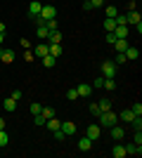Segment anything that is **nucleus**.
I'll return each mask as SVG.
<instances>
[{
    "mask_svg": "<svg viewBox=\"0 0 142 158\" xmlns=\"http://www.w3.org/2000/svg\"><path fill=\"white\" fill-rule=\"evenodd\" d=\"M97 118H100V125L111 127V125H116V123H118V113H111V109H109V111H102Z\"/></svg>",
    "mask_w": 142,
    "mask_h": 158,
    "instance_id": "obj_1",
    "label": "nucleus"
},
{
    "mask_svg": "<svg viewBox=\"0 0 142 158\" xmlns=\"http://www.w3.org/2000/svg\"><path fill=\"white\" fill-rule=\"evenodd\" d=\"M116 73H118V69H116V64L111 59L102 61V76L104 78H116Z\"/></svg>",
    "mask_w": 142,
    "mask_h": 158,
    "instance_id": "obj_2",
    "label": "nucleus"
},
{
    "mask_svg": "<svg viewBox=\"0 0 142 158\" xmlns=\"http://www.w3.org/2000/svg\"><path fill=\"white\" fill-rule=\"evenodd\" d=\"M54 17H57V7H54V5H43V7H41V14H38V19L47 21V19H54Z\"/></svg>",
    "mask_w": 142,
    "mask_h": 158,
    "instance_id": "obj_3",
    "label": "nucleus"
},
{
    "mask_svg": "<svg viewBox=\"0 0 142 158\" xmlns=\"http://www.w3.org/2000/svg\"><path fill=\"white\" fill-rule=\"evenodd\" d=\"M76 92H78V97H90V94H93V85H88V83H81V85L76 87Z\"/></svg>",
    "mask_w": 142,
    "mask_h": 158,
    "instance_id": "obj_4",
    "label": "nucleus"
},
{
    "mask_svg": "<svg viewBox=\"0 0 142 158\" xmlns=\"http://www.w3.org/2000/svg\"><path fill=\"white\" fill-rule=\"evenodd\" d=\"M109 130H111V137H114L116 142H121V139L126 137V130H123V127H118V123H116V125H111Z\"/></svg>",
    "mask_w": 142,
    "mask_h": 158,
    "instance_id": "obj_5",
    "label": "nucleus"
},
{
    "mask_svg": "<svg viewBox=\"0 0 142 158\" xmlns=\"http://www.w3.org/2000/svg\"><path fill=\"white\" fill-rule=\"evenodd\" d=\"M33 54H36V57H45V54H50V45L43 40L38 47H33Z\"/></svg>",
    "mask_w": 142,
    "mask_h": 158,
    "instance_id": "obj_6",
    "label": "nucleus"
},
{
    "mask_svg": "<svg viewBox=\"0 0 142 158\" xmlns=\"http://www.w3.org/2000/svg\"><path fill=\"white\" fill-rule=\"evenodd\" d=\"M59 130L69 137V135H74V132H76V123H71V120H64V123L59 125Z\"/></svg>",
    "mask_w": 142,
    "mask_h": 158,
    "instance_id": "obj_7",
    "label": "nucleus"
},
{
    "mask_svg": "<svg viewBox=\"0 0 142 158\" xmlns=\"http://www.w3.org/2000/svg\"><path fill=\"white\" fill-rule=\"evenodd\" d=\"M140 153H142V144H135V142H133V144L126 146V156H140Z\"/></svg>",
    "mask_w": 142,
    "mask_h": 158,
    "instance_id": "obj_8",
    "label": "nucleus"
},
{
    "mask_svg": "<svg viewBox=\"0 0 142 158\" xmlns=\"http://www.w3.org/2000/svg\"><path fill=\"white\" fill-rule=\"evenodd\" d=\"M85 137L93 139V142H97V139H100V125H90L88 130H85Z\"/></svg>",
    "mask_w": 142,
    "mask_h": 158,
    "instance_id": "obj_9",
    "label": "nucleus"
},
{
    "mask_svg": "<svg viewBox=\"0 0 142 158\" xmlns=\"http://www.w3.org/2000/svg\"><path fill=\"white\" fill-rule=\"evenodd\" d=\"M126 19H128V26H130V24L137 26V24H140V12H137V10H130V12L126 14Z\"/></svg>",
    "mask_w": 142,
    "mask_h": 158,
    "instance_id": "obj_10",
    "label": "nucleus"
},
{
    "mask_svg": "<svg viewBox=\"0 0 142 158\" xmlns=\"http://www.w3.org/2000/svg\"><path fill=\"white\" fill-rule=\"evenodd\" d=\"M0 61L12 64V61H14V52H12V50H0Z\"/></svg>",
    "mask_w": 142,
    "mask_h": 158,
    "instance_id": "obj_11",
    "label": "nucleus"
},
{
    "mask_svg": "<svg viewBox=\"0 0 142 158\" xmlns=\"http://www.w3.org/2000/svg\"><path fill=\"white\" fill-rule=\"evenodd\" d=\"M111 33H114V38H128L130 28H128V26H116V28H114Z\"/></svg>",
    "mask_w": 142,
    "mask_h": 158,
    "instance_id": "obj_12",
    "label": "nucleus"
},
{
    "mask_svg": "<svg viewBox=\"0 0 142 158\" xmlns=\"http://www.w3.org/2000/svg\"><path fill=\"white\" fill-rule=\"evenodd\" d=\"M114 47H116V52H126V50H128V40H126V38H116Z\"/></svg>",
    "mask_w": 142,
    "mask_h": 158,
    "instance_id": "obj_13",
    "label": "nucleus"
},
{
    "mask_svg": "<svg viewBox=\"0 0 142 158\" xmlns=\"http://www.w3.org/2000/svg\"><path fill=\"white\" fill-rule=\"evenodd\" d=\"M41 2H38V0H33V2H31V5H28V14H31V17H33V19H36V17H38V14H41Z\"/></svg>",
    "mask_w": 142,
    "mask_h": 158,
    "instance_id": "obj_14",
    "label": "nucleus"
},
{
    "mask_svg": "<svg viewBox=\"0 0 142 158\" xmlns=\"http://www.w3.org/2000/svg\"><path fill=\"white\" fill-rule=\"evenodd\" d=\"M57 43H62V33L59 31H50V35H47V45H57Z\"/></svg>",
    "mask_w": 142,
    "mask_h": 158,
    "instance_id": "obj_15",
    "label": "nucleus"
},
{
    "mask_svg": "<svg viewBox=\"0 0 142 158\" xmlns=\"http://www.w3.org/2000/svg\"><path fill=\"white\" fill-rule=\"evenodd\" d=\"M111 156H114V158H126V146L116 144L114 149H111Z\"/></svg>",
    "mask_w": 142,
    "mask_h": 158,
    "instance_id": "obj_16",
    "label": "nucleus"
},
{
    "mask_svg": "<svg viewBox=\"0 0 142 158\" xmlns=\"http://www.w3.org/2000/svg\"><path fill=\"white\" fill-rule=\"evenodd\" d=\"M126 59H137V57H140V50H137V47H130L128 45V50H126Z\"/></svg>",
    "mask_w": 142,
    "mask_h": 158,
    "instance_id": "obj_17",
    "label": "nucleus"
},
{
    "mask_svg": "<svg viewBox=\"0 0 142 158\" xmlns=\"http://www.w3.org/2000/svg\"><path fill=\"white\" fill-rule=\"evenodd\" d=\"M97 106H100V111H109V109H111V99H109V97H102L100 102H97Z\"/></svg>",
    "mask_w": 142,
    "mask_h": 158,
    "instance_id": "obj_18",
    "label": "nucleus"
},
{
    "mask_svg": "<svg viewBox=\"0 0 142 158\" xmlns=\"http://www.w3.org/2000/svg\"><path fill=\"white\" fill-rule=\"evenodd\" d=\"M45 125H47V130H59V125H62V123H59V120H57V118H54V116H52V118H47L45 120Z\"/></svg>",
    "mask_w": 142,
    "mask_h": 158,
    "instance_id": "obj_19",
    "label": "nucleus"
},
{
    "mask_svg": "<svg viewBox=\"0 0 142 158\" xmlns=\"http://www.w3.org/2000/svg\"><path fill=\"white\" fill-rule=\"evenodd\" d=\"M90 146H93V139L81 137V142H78V149H81V151H90Z\"/></svg>",
    "mask_w": 142,
    "mask_h": 158,
    "instance_id": "obj_20",
    "label": "nucleus"
},
{
    "mask_svg": "<svg viewBox=\"0 0 142 158\" xmlns=\"http://www.w3.org/2000/svg\"><path fill=\"white\" fill-rule=\"evenodd\" d=\"M118 118H121V120H126V123H130V120L135 118V113L130 111V109H126V111H121V113H118Z\"/></svg>",
    "mask_w": 142,
    "mask_h": 158,
    "instance_id": "obj_21",
    "label": "nucleus"
},
{
    "mask_svg": "<svg viewBox=\"0 0 142 158\" xmlns=\"http://www.w3.org/2000/svg\"><path fill=\"white\" fill-rule=\"evenodd\" d=\"M54 61H57V57H52V54H45V57H43V66H45V69H52Z\"/></svg>",
    "mask_w": 142,
    "mask_h": 158,
    "instance_id": "obj_22",
    "label": "nucleus"
},
{
    "mask_svg": "<svg viewBox=\"0 0 142 158\" xmlns=\"http://www.w3.org/2000/svg\"><path fill=\"white\" fill-rule=\"evenodd\" d=\"M104 12H107L109 19H114L116 14H118V7H116V5H107V7H104Z\"/></svg>",
    "mask_w": 142,
    "mask_h": 158,
    "instance_id": "obj_23",
    "label": "nucleus"
},
{
    "mask_svg": "<svg viewBox=\"0 0 142 158\" xmlns=\"http://www.w3.org/2000/svg\"><path fill=\"white\" fill-rule=\"evenodd\" d=\"M102 87L109 90V92H114V90H116V80L114 78H104V85H102Z\"/></svg>",
    "mask_w": 142,
    "mask_h": 158,
    "instance_id": "obj_24",
    "label": "nucleus"
},
{
    "mask_svg": "<svg viewBox=\"0 0 142 158\" xmlns=\"http://www.w3.org/2000/svg\"><path fill=\"white\" fill-rule=\"evenodd\" d=\"M102 26H104V31H107V33H111V31H114V28H116V21H114V19H109V17H107Z\"/></svg>",
    "mask_w": 142,
    "mask_h": 158,
    "instance_id": "obj_25",
    "label": "nucleus"
},
{
    "mask_svg": "<svg viewBox=\"0 0 142 158\" xmlns=\"http://www.w3.org/2000/svg\"><path fill=\"white\" fill-rule=\"evenodd\" d=\"M36 35H38V38H41V40H47V35H50V31H47L45 26H38V28H36Z\"/></svg>",
    "mask_w": 142,
    "mask_h": 158,
    "instance_id": "obj_26",
    "label": "nucleus"
},
{
    "mask_svg": "<svg viewBox=\"0 0 142 158\" xmlns=\"http://www.w3.org/2000/svg\"><path fill=\"white\" fill-rule=\"evenodd\" d=\"M111 61H114L116 66H121V64H126V61H128V59H126V54H123V52H116V57H114V59H111Z\"/></svg>",
    "mask_w": 142,
    "mask_h": 158,
    "instance_id": "obj_27",
    "label": "nucleus"
},
{
    "mask_svg": "<svg viewBox=\"0 0 142 158\" xmlns=\"http://www.w3.org/2000/svg\"><path fill=\"white\" fill-rule=\"evenodd\" d=\"M114 21H116V26H128V19H126V14H116Z\"/></svg>",
    "mask_w": 142,
    "mask_h": 158,
    "instance_id": "obj_28",
    "label": "nucleus"
},
{
    "mask_svg": "<svg viewBox=\"0 0 142 158\" xmlns=\"http://www.w3.org/2000/svg\"><path fill=\"white\" fill-rule=\"evenodd\" d=\"M7 144H10V137H7L5 130H0V149H5Z\"/></svg>",
    "mask_w": 142,
    "mask_h": 158,
    "instance_id": "obj_29",
    "label": "nucleus"
},
{
    "mask_svg": "<svg viewBox=\"0 0 142 158\" xmlns=\"http://www.w3.org/2000/svg\"><path fill=\"white\" fill-rule=\"evenodd\" d=\"M14 109H17V102L12 97H7L5 99V111H14Z\"/></svg>",
    "mask_w": 142,
    "mask_h": 158,
    "instance_id": "obj_30",
    "label": "nucleus"
},
{
    "mask_svg": "<svg viewBox=\"0 0 142 158\" xmlns=\"http://www.w3.org/2000/svg\"><path fill=\"white\" fill-rule=\"evenodd\" d=\"M50 54H52V57H59V54H62V43H57V45H50Z\"/></svg>",
    "mask_w": 142,
    "mask_h": 158,
    "instance_id": "obj_31",
    "label": "nucleus"
},
{
    "mask_svg": "<svg viewBox=\"0 0 142 158\" xmlns=\"http://www.w3.org/2000/svg\"><path fill=\"white\" fill-rule=\"evenodd\" d=\"M45 28H47V31H57V19H47L45 21Z\"/></svg>",
    "mask_w": 142,
    "mask_h": 158,
    "instance_id": "obj_32",
    "label": "nucleus"
},
{
    "mask_svg": "<svg viewBox=\"0 0 142 158\" xmlns=\"http://www.w3.org/2000/svg\"><path fill=\"white\" fill-rule=\"evenodd\" d=\"M130 123H133V130H142V120H140V116H135Z\"/></svg>",
    "mask_w": 142,
    "mask_h": 158,
    "instance_id": "obj_33",
    "label": "nucleus"
},
{
    "mask_svg": "<svg viewBox=\"0 0 142 158\" xmlns=\"http://www.w3.org/2000/svg\"><path fill=\"white\" fill-rule=\"evenodd\" d=\"M130 111L135 113V116H142V104H140V102H135V104H133V109H130Z\"/></svg>",
    "mask_w": 142,
    "mask_h": 158,
    "instance_id": "obj_34",
    "label": "nucleus"
},
{
    "mask_svg": "<svg viewBox=\"0 0 142 158\" xmlns=\"http://www.w3.org/2000/svg\"><path fill=\"white\" fill-rule=\"evenodd\" d=\"M28 109H31V113H33V116H36V113H41V109H43V106L38 104V102H33V104L28 106Z\"/></svg>",
    "mask_w": 142,
    "mask_h": 158,
    "instance_id": "obj_35",
    "label": "nucleus"
},
{
    "mask_svg": "<svg viewBox=\"0 0 142 158\" xmlns=\"http://www.w3.org/2000/svg\"><path fill=\"white\" fill-rule=\"evenodd\" d=\"M67 99H78V92H76V87L67 90Z\"/></svg>",
    "mask_w": 142,
    "mask_h": 158,
    "instance_id": "obj_36",
    "label": "nucleus"
},
{
    "mask_svg": "<svg viewBox=\"0 0 142 158\" xmlns=\"http://www.w3.org/2000/svg\"><path fill=\"white\" fill-rule=\"evenodd\" d=\"M33 123H36V125H38V127H41V125H45V118H43L41 113H36V118H33Z\"/></svg>",
    "mask_w": 142,
    "mask_h": 158,
    "instance_id": "obj_37",
    "label": "nucleus"
},
{
    "mask_svg": "<svg viewBox=\"0 0 142 158\" xmlns=\"http://www.w3.org/2000/svg\"><path fill=\"white\" fill-rule=\"evenodd\" d=\"M54 139H57V142H64V139H67V135H64L62 130H54Z\"/></svg>",
    "mask_w": 142,
    "mask_h": 158,
    "instance_id": "obj_38",
    "label": "nucleus"
},
{
    "mask_svg": "<svg viewBox=\"0 0 142 158\" xmlns=\"http://www.w3.org/2000/svg\"><path fill=\"white\" fill-rule=\"evenodd\" d=\"M100 106H97V104H90V116H100Z\"/></svg>",
    "mask_w": 142,
    "mask_h": 158,
    "instance_id": "obj_39",
    "label": "nucleus"
},
{
    "mask_svg": "<svg viewBox=\"0 0 142 158\" xmlns=\"http://www.w3.org/2000/svg\"><path fill=\"white\" fill-rule=\"evenodd\" d=\"M24 59H26V61H33V59H36L33 50H26V52H24Z\"/></svg>",
    "mask_w": 142,
    "mask_h": 158,
    "instance_id": "obj_40",
    "label": "nucleus"
},
{
    "mask_svg": "<svg viewBox=\"0 0 142 158\" xmlns=\"http://www.w3.org/2000/svg\"><path fill=\"white\" fill-rule=\"evenodd\" d=\"M102 85H104V78H100V76H97V78L93 80V87H97V90H100Z\"/></svg>",
    "mask_w": 142,
    "mask_h": 158,
    "instance_id": "obj_41",
    "label": "nucleus"
},
{
    "mask_svg": "<svg viewBox=\"0 0 142 158\" xmlns=\"http://www.w3.org/2000/svg\"><path fill=\"white\" fill-rule=\"evenodd\" d=\"M10 97H12V99H14V102H19V99H21V97H24V92H21V90H14V92H12V94H10Z\"/></svg>",
    "mask_w": 142,
    "mask_h": 158,
    "instance_id": "obj_42",
    "label": "nucleus"
},
{
    "mask_svg": "<svg viewBox=\"0 0 142 158\" xmlns=\"http://www.w3.org/2000/svg\"><path fill=\"white\" fill-rule=\"evenodd\" d=\"M104 5V0H90V7H102Z\"/></svg>",
    "mask_w": 142,
    "mask_h": 158,
    "instance_id": "obj_43",
    "label": "nucleus"
},
{
    "mask_svg": "<svg viewBox=\"0 0 142 158\" xmlns=\"http://www.w3.org/2000/svg\"><path fill=\"white\" fill-rule=\"evenodd\" d=\"M21 47H24V50H31V43H28L26 38H21Z\"/></svg>",
    "mask_w": 142,
    "mask_h": 158,
    "instance_id": "obj_44",
    "label": "nucleus"
},
{
    "mask_svg": "<svg viewBox=\"0 0 142 158\" xmlns=\"http://www.w3.org/2000/svg\"><path fill=\"white\" fill-rule=\"evenodd\" d=\"M0 33H2V35H5V24H2V21H0Z\"/></svg>",
    "mask_w": 142,
    "mask_h": 158,
    "instance_id": "obj_45",
    "label": "nucleus"
},
{
    "mask_svg": "<svg viewBox=\"0 0 142 158\" xmlns=\"http://www.w3.org/2000/svg\"><path fill=\"white\" fill-rule=\"evenodd\" d=\"M0 130H5V118H0Z\"/></svg>",
    "mask_w": 142,
    "mask_h": 158,
    "instance_id": "obj_46",
    "label": "nucleus"
},
{
    "mask_svg": "<svg viewBox=\"0 0 142 158\" xmlns=\"http://www.w3.org/2000/svg\"><path fill=\"white\" fill-rule=\"evenodd\" d=\"M2 38H5V35H2V33H0V45H2Z\"/></svg>",
    "mask_w": 142,
    "mask_h": 158,
    "instance_id": "obj_47",
    "label": "nucleus"
},
{
    "mask_svg": "<svg viewBox=\"0 0 142 158\" xmlns=\"http://www.w3.org/2000/svg\"><path fill=\"white\" fill-rule=\"evenodd\" d=\"M83 2H90V0H83Z\"/></svg>",
    "mask_w": 142,
    "mask_h": 158,
    "instance_id": "obj_48",
    "label": "nucleus"
}]
</instances>
